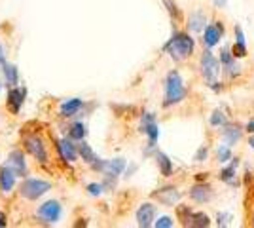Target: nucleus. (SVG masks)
<instances>
[{
  "label": "nucleus",
  "instance_id": "nucleus-17",
  "mask_svg": "<svg viewBox=\"0 0 254 228\" xmlns=\"http://www.w3.org/2000/svg\"><path fill=\"white\" fill-rule=\"evenodd\" d=\"M23 103H25V89L21 87H10V91H8V107L13 114H17L19 110H21Z\"/></svg>",
  "mask_w": 254,
  "mask_h": 228
},
{
  "label": "nucleus",
  "instance_id": "nucleus-37",
  "mask_svg": "<svg viewBox=\"0 0 254 228\" xmlns=\"http://www.w3.org/2000/svg\"><path fill=\"white\" fill-rule=\"evenodd\" d=\"M6 63V54H4V46L0 44V65H4Z\"/></svg>",
  "mask_w": 254,
  "mask_h": 228
},
{
  "label": "nucleus",
  "instance_id": "nucleus-1",
  "mask_svg": "<svg viewBox=\"0 0 254 228\" xmlns=\"http://www.w3.org/2000/svg\"><path fill=\"white\" fill-rule=\"evenodd\" d=\"M195 50V40L188 33H175L169 38V42L163 46V52L169 54L175 61L188 59Z\"/></svg>",
  "mask_w": 254,
  "mask_h": 228
},
{
  "label": "nucleus",
  "instance_id": "nucleus-7",
  "mask_svg": "<svg viewBox=\"0 0 254 228\" xmlns=\"http://www.w3.org/2000/svg\"><path fill=\"white\" fill-rule=\"evenodd\" d=\"M140 131L146 133V137H148V147L154 149L159 137V126H158V122H156V114H154V112H144V114H142Z\"/></svg>",
  "mask_w": 254,
  "mask_h": 228
},
{
  "label": "nucleus",
  "instance_id": "nucleus-26",
  "mask_svg": "<svg viewBox=\"0 0 254 228\" xmlns=\"http://www.w3.org/2000/svg\"><path fill=\"white\" fill-rule=\"evenodd\" d=\"M85 135H87V130H85V124L84 122H76L70 126V130H68V137L72 139V141H84Z\"/></svg>",
  "mask_w": 254,
  "mask_h": 228
},
{
  "label": "nucleus",
  "instance_id": "nucleus-33",
  "mask_svg": "<svg viewBox=\"0 0 254 228\" xmlns=\"http://www.w3.org/2000/svg\"><path fill=\"white\" fill-rule=\"evenodd\" d=\"M165 4H167V10H169V13H171V17L175 19V21H179L180 19V13H179V10H177V6L171 2V0H165Z\"/></svg>",
  "mask_w": 254,
  "mask_h": 228
},
{
  "label": "nucleus",
  "instance_id": "nucleus-41",
  "mask_svg": "<svg viewBox=\"0 0 254 228\" xmlns=\"http://www.w3.org/2000/svg\"><path fill=\"white\" fill-rule=\"evenodd\" d=\"M253 225H254V219H253Z\"/></svg>",
  "mask_w": 254,
  "mask_h": 228
},
{
  "label": "nucleus",
  "instance_id": "nucleus-28",
  "mask_svg": "<svg viewBox=\"0 0 254 228\" xmlns=\"http://www.w3.org/2000/svg\"><path fill=\"white\" fill-rule=\"evenodd\" d=\"M209 122H211V126H214V128H224L228 124V118H226V114H224L222 110H214Z\"/></svg>",
  "mask_w": 254,
  "mask_h": 228
},
{
  "label": "nucleus",
  "instance_id": "nucleus-35",
  "mask_svg": "<svg viewBox=\"0 0 254 228\" xmlns=\"http://www.w3.org/2000/svg\"><path fill=\"white\" fill-rule=\"evenodd\" d=\"M218 227H228L230 223H228V219H230V215L228 213H218Z\"/></svg>",
  "mask_w": 254,
  "mask_h": 228
},
{
  "label": "nucleus",
  "instance_id": "nucleus-2",
  "mask_svg": "<svg viewBox=\"0 0 254 228\" xmlns=\"http://www.w3.org/2000/svg\"><path fill=\"white\" fill-rule=\"evenodd\" d=\"M188 95V89L184 86V80L180 76L179 71H171L165 76V99H163V107H173L182 103Z\"/></svg>",
  "mask_w": 254,
  "mask_h": 228
},
{
  "label": "nucleus",
  "instance_id": "nucleus-30",
  "mask_svg": "<svg viewBox=\"0 0 254 228\" xmlns=\"http://www.w3.org/2000/svg\"><path fill=\"white\" fill-rule=\"evenodd\" d=\"M233 59H237V57H233V54H232V50H230V48H224L222 52H220V65H222V67L230 65Z\"/></svg>",
  "mask_w": 254,
  "mask_h": 228
},
{
  "label": "nucleus",
  "instance_id": "nucleus-40",
  "mask_svg": "<svg viewBox=\"0 0 254 228\" xmlns=\"http://www.w3.org/2000/svg\"><path fill=\"white\" fill-rule=\"evenodd\" d=\"M249 147H251V149L254 151V133L251 135V139H249Z\"/></svg>",
  "mask_w": 254,
  "mask_h": 228
},
{
  "label": "nucleus",
  "instance_id": "nucleus-36",
  "mask_svg": "<svg viewBox=\"0 0 254 228\" xmlns=\"http://www.w3.org/2000/svg\"><path fill=\"white\" fill-rule=\"evenodd\" d=\"M6 225H8V217H6V213H2V211H0V228L6 227Z\"/></svg>",
  "mask_w": 254,
  "mask_h": 228
},
{
  "label": "nucleus",
  "instance_id": "nucleus-29",
  "mask_svg": "<svg viewBox=\"0 0 254 228\" xmlns=\"http://www.w3.org/2000/svg\"><path fill=\"white\" fill-rule=\"evenodd\" d=\"M222 69H224V73H226L228 76H232V78L233 76H237V75H241V65L237 63V59H233L230 65L222 67Z\"/></svg>",
  "mask_w": 254,
  "mask_h": 228
},
{
  "label": "nucleus",
  "instance_id": "nucleus-4",
  "mask_svg": "<svg viewBox=\"0 0 254 228\" xmlns=\"http://www.w3.org/2000/svg\"><path fill=\"white\" fill-rule=\"evenodd\" d=\"M199 67H201V75L207 82V86H212L214 82H218V76H220V59H216L214 55L211 54V50L207 48L201 55V61H199Z\"/></svg>",
  "mask_w": 254,
  "mask_h": 228
},
{
  "label": "nucleus",
  "instance_id": "nucleus-25",
  "mask_svg": "<svg viewBox=\"0 0 254 228\" xmlns=\"http://www.w3.org/2000/svg\"><path fill=\"white\" fill-rule=\"evenodd\" d=\"M78 154H80V158H82L85 163H89V165H91L93 162H97L95 151L85 143V139L84 141H78Z\"/></svg>",
  "mask_w": 254,
  "mask_h": 228
},
{
  "label": "nucleus",
  "instance_id": "nucleus-32",
  "mask_svg": "<svg viewBox=\"0 0 254 228\" xmlns=\"http://www.w3.org/2000/svg\"><path fill=\"white\" fill-rule=\"evenodd\" d=\"M105 190L106 188L103 183H89V185H87V192H89V196H101Z\"/></svg>",
  "mask_w": 254,
  "mask_h": 228
},
{
  "label": "nucleus",
  "instance_id": "nucleus-6",
  "mask_svg": "<svg viewBox=\"0 0 254 228\" xmlns=\"http://www.w3.org/2000/svg\"><path fill=\"white\" fill-rule=\"evenodd\" d=\"M91 167L97 169V171H101V173L110 175V177H118V175H122L126 171L127 162L124 158H112V160H101V158H97V162L91 163Z\"/></svg>",
  "mask_w": 254,
  "mask_h": 228
},
{
  "label": "nucleus",
  "instance_id": "nucleus-13",
  "mask_svg": "<svg viewBox=\"0 0 254 228\" xmlns=\"http://www.w3.org/2000/svg\"><path fill=\"white\" fill-rule=\"evenodd\" d=\"M152 196H154L158 202H161L163 206H169V207H173L180 200V192L177 186H163V188L156 190Z\"/></svg>",
  "mask_w": 254,
  "mask_h": 228
},
{
  "label": "nucleus",
  "instance_id": "nucleus-8",
  "mask_svg": "<svg viewBox=\"0 0 254 228\" xmlns=\"http://www.w3.org/2000/svg\"><path fill=\"white\" fill-rule=\"evenodd\" d=\"M23 145H25V149H27V152L31 154L32 158H36L40 163L48 162V151H46V145H44V141L38 137V135H27V137L23 139Z\"/></svg>",
  "mask_w": 254,
  "mask_h": 228
},
{
  "label": "nucleus",
  "instance_id": "nucleus-5",
  "mask_svg": "<svg viewBox=\"0 0 254 228\" xmlns=\"http://www.w3.org/2000/svg\"><path fill=\"white\" fill-rule=\"evenodd\" d=\"M61 215H63V207L57 200L44 202L42 206L38 207V211H36V217L42 225H57L61 221Z\"/></svg>",
  "mask_w": 254,
  "mask_h": 228
},
{
  "label": "nucleus",
  "instance_id": "nucleus-31",
  "mask_svg": "<svg viewBox=\"0 0 254 228\" xmlns=\"http://www.w3.org/2000/svg\"><path fill=\"white\" fill-rule=\"evenodd\" d=\"M154 227L156 228H173L175 227V221L167 215H163V217L156 219V223H154Z\"/></svg>",
  "mask_w": 254,
  "mask_h": 228
},
{
  "label": "nucleus",
  "instance_id": "nucleus-20",
  "mask_svg": "<svg viewBox=\"0 0 254 228\" xmlns=\"http://www.w3.org/2000/svg\"><path fill=\"white\" fill-rule=\"evenodd\" d=\"M207 27V15L203 11H191L190 17H188V29L191 33H203Z\"/></svg>",
  "mask_w": 254,
  "mask_h": 228
},
{
  "label": "nucleus",
  "instance_id": "nucleus-24",
  "mask_svg": "<svg viewBox=\"0 0 254 228\" xmlns=\"http://www.w3.org/2000/svg\"><path fill=\"white\" fill-rule=\"evenodd\" d=\"M211 225V219L207 213H203V211H193L188 219V225L186 227H193V228H207Z\"/></svg>",
  "mask_w": 254,
  "mask_h": 228
},
{
  "label": "nucleus",
  "instance_id": "nucleus-15",
  "mask_svg": "<svg viewBox=\"0 0 254 228\" xmlns=\"http://www.w3.org/2000/svg\"><path fill=\"white\" fill-rule=\"evenodd\" d=\"M15 179H17V175L8 163L0 167V190H2V194H10L15 188Z\"/></svg>",
  "mask_w": 254,
  "mask_h": 228
},
{
  "label": "nucleus",
  "instance_id": "nucleus-16",
  "mask_svg": "<svg viewBox=\"0 0 254 228\" xmlns=\"http://www.w3.org/2000/svg\"><path fill=\"white\" fill-rule=\"evenodd\" d=\"M82 109H84V99L72 97V99L63 101V105H61V109H59V114H61L63 118H70V116L78 114Z\"/></svg>",
  "mask_w": 254,
  "mask_h": 228
},
{
  "label": "nucleus",
  "instance_id": "nucleus-18",
  "mask_svg": "<svg viewBox=\"0 0 254 228\" xmlns=\"http://www.w3.org/2000/svg\"><path fill=\"white\" fill-rule=\"evenodd\" d=\"M241 137H243V128H239V126H233V124H226L222 128V141L226 145H237V143L241 141Z\"/></svg>",
  "mask_w": 254,
  "mask_h": 228
},
{
  "label": "nucleus",
  "instance_id": "nucleus-9",
  "mask_svg": "<svg viewBox=\"0 0 254 228\" xmlns=\"http://www.w3.org/2000/svg\"><path fill=\"white\" fill-rule=\"evenodd\" d=\"M57 152H59L61 160L68 163L76 162L78 156H80V154H78V145H74V141H72L70 137H63V139L57 141Z\"/></svg>",
  "mask_w": 254,
  "mask_h": 228
},
{
  "label": "nucleus",
  "instance_id": "nucleus-10",
  "mask_svg": "<svg viewBox=\"0 0 254 228\" xmlns=\"http://www.w3.org/2000/svg\"><path fill=\"white\" fill-rule=\"evenodd\" d=\"M135 219H137L138 227H142V228L154 227V223H156V206H154V204H150V202L140 204L138 209H137Z\"/></svg>",
  "mask_w": 254,
  "mask_h": 228
},
{
  "label": "nucleus",
  "instance_id": "nucleus-12",
  "mask_svg": "<svg viewBox=\"0 0 254 228\" xmlns=\"http://www.w3.org/2000/svg\"><path fill=\"white\" fill-rule=\"evenodd\" d=\"M8 165L15 171L17 177H27L29 175V165H27V160H25V154L21 151H11L8 154Z\"/></svg>",
  "mask_w": 254,
  "mask_h": 228
},
{
  "label": "nucleus",
  "instance_id": "nucleus-27",
  "mask_svg": "<svg viewBox=\"0 0 254 228\" xmlns=\"http://www.w3.org/2000/svg\"><path fill=\"white\" fill-rule=\"evenodd\" d=\"M230 160H232V147L224 143V145H220L216 149V162L224 165V163H228Z\"/></svg>",
  "mask_w": 254,
  "mask_h": 228
},
{
  "label": "nucleus",
  "instance_id": "nucleus-19",
  "mask_svg": "<svg viewBox=\"0 0 254 228\" xmlns=\"http://www.w3.org/2000/svg\"><path fill=\"white\" fill-rule=\"evenodd\" d=\"M233 33H235V44H233V48H232V54H233V57H237V59H243V57H247V42H245L243 29H241L239 25H235Z\"/></svg>",
  "mask_w": 254,
  "mask_h": 228
},
{
  "label": "nucleus",
  "instance_id": "nucleus-34",
  "mask_svg": "<svg viewBox=\"0 0 254 228\" xmlns=\"http://www.w3.org/2000/svg\"><path fill=\"white\" fill-rule=\"evenodd\" d=\"M207 156H209V149H207V147H201L199 151L195 152V162H205Z\"/></svg>",
  "mask_w": 254,
  "mask_h": 228
},
{
  "label": "nucleus",
  "instance_id": "nucleus-39",
  "mask_svg": "<svg viewBox=\"0 0 254 228\" xmlns=\"http://www.w3.org/2000/svg\"><path fill=\"white\" fill-rule=\"evenodd\" d=\"M247 131H249V133H254V118L247 124Z\"/></svg>",
  "mask_w": 254,
  "mask_h": 228
},
{
  "label": "nucleus",
  "instance_id": "nucleus-14",
  "mask_svg": "<svg viewBox=\"0 0 254 228\" xmlns=\"http://www.w3.org/2000/svg\"><path fill=\"white\" fill-rule=\"evenodd\" d=\"M190 198L195 204H207L214 198V192L207 183H197L190 188Z\"/></svg>",
  "mask_w": 254,
  "mask_h": 228
},
{
  "label": "nucleus",
  "instance_id": "nucleus-38",
  "mask_svg": "<svg viewBox=\"0 0 254 228\" xmlns=\"http://www.w3.org/2000/svg\"><path fill=\"white\" fill-rule=\"evenodd\" d=\"M212 2L216 8H226V4H228V0H212Z\"/></svg>",
  "mask_w": 254,
  "mask_h": 228
},
{
  "label": "nucleus",
  "instance_id": "nucleus-22",
  "mask_svg": "<svg viewBox=\"0 0 254 228\" xmlns=\"http://www.w3.org/2000/svg\"><path fill=\"white\" fill-rule=\"evenodd\" d=\"M237 167H239V158H232V163H224V167L218 173V179L224 183H233L235 181V175H237Z\"/></svg>",
  "mask_w": 254,
  "mask_h": 228
},
{
  "label": "nucleus",
  "instance_id": "nucleus-23",
  "mask_svg": "<svg viewBox=\"0 0 254 228\" xmlns=\"http://www.w3.org/2000/svg\"><path fill=\"white\" fill-rule=\"evenodd\" d=\"M156 163H158L159 171H161L163 177H171L173 175V162H171V158L165 152H156Z\"/></svg>",
  "mask_w": 254,
  "mask_h": 228
},
{
  "label": "nucleus",
  "instance_id": "nucleus-11",
  "mask_svg": "<svg viewBox=\"0 0 254 228\" xmlns=\"http://www.w3.org/2000/svg\"><path fill=\"white\" fill-rule=\"evenodd\" d=\"M224 36V25L220 21H216L214 25H207L203 31V44L205 48H214L216 44L220 42V38Z\"/></svg>",
  "mask_w": 254,
  "mask_h": 228
},
{
  "label": "nucleus",
  "instance_id": "nucleus-21",
  "mask_svg": "<svg viewBox=\"0 0 254 228\" xmlns=\"http://www.w3.org/2000/svg\"><path fill=\"white\" fill-rule=\"evenodd\" d=\"M2 67V75H4V80H6V86L8 87H15L19 84V71H17V67L11 65V63H4Z\"/></svg>",
  "mask_w": 254,
  "mask_h": 228
},
{
  "label": "nucleus",
  "instance_id": "nucleus-3",
  "mask_svg": "<svg viewBox=\"0 0 254 228\" xmlns=\"http://www.w3.org/2000/svg\"><path fill=\"white\" fill-rule=\"evenodd\" d=\"M52 190V183L50 181H42V179H31V177H25L21 185H19V194L25 200H31L36 202L38 198H42L44 194H48Z\"/></svg>",
  "mask_w": 254,
  "mask_h": 228
}]
</instances>
